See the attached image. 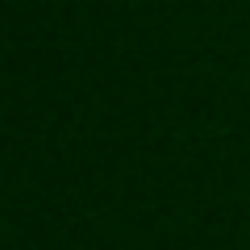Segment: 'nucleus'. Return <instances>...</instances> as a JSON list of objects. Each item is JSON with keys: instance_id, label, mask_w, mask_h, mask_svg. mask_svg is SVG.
Instances as JSON below:
<instances>
[]
</instances>
